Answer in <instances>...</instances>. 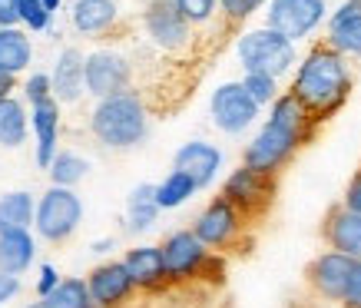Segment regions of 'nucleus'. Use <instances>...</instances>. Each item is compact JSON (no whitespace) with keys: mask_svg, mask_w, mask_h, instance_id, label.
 Returning a JSON list of instances; mask_svg holds the SVG:
<instances>
[{"mask_svg":"<svg viewBox=\"0 0 361 308\" xmlns=\"http://www.w3.org/2000/svg\"><path fill=\"white\" fill-rule=\"evenodd\" d=\"M33 60L30 37L17 27H0V73L17 77L20 70H27Z\"/></svg>","mask_w":361,"mask_h":308,"instance_id":"obj_23","label":"nucleus"},{"mask_svg":"<svg viewBox=\"0 0 361 308\" xmlns=\"http://www.w3.org/2000/svg\"><path fill=\"white\" fill-rule=\"evenodd\" d=\"M23 308H44V302H30V305H23Z\"/></svg>","mask_w":361,"mask_h":308,"instance_id":"obj_43","label":"nucleus"},{"mask_svg":"<svg viewBox=\"0 0 361 308\" xmlns=\"http://www.w3.org/2000/svg\"><path fill=\"white\" fill-rule=\"evenodd\" d=\"M235 54H239V63L245 73H269L275 80L298 63L295 44L285 40L282 33L269 30V27L242 33L239 44H235Z\"/></svg>","mask_w":361,"mask_h":308,"instance_id":"obj_3","label":"nucleus"},{"mask_svg":"<svg viewBox=\"0 0 361 308\" xmlns=\"http://www.w3.org/2000/svg\"><path fill=\"white\" fill-rule=\"evenodd\" d=\"M60 4H63V0H44V7H47V11H50V13H54V11H60Z\"/></svg>","mask_w":361,"mask_h":308,"instance_id":"obj_42","label":"nucleus"},{"mask_svg":"<svg viewBox=\"0 0 361 308\" xmlns=\"http://www.w3.org/2000/svg\"><path fill=\"white\" fill-rule=\"evenodd\" d=\"M173 169L186 173L199 189H206L222 173V149L216 143H206V140H189V143H183L176 149Z\"/></svg>","mask_w":361,"mask_h":308,"instance_id":"obj_15","label":"nucleus"},{"mask_svg":"<svg viewBox=\"0 0 361 308\" xmlns=\"http://www.w3.org/2000/svg\"><path fill=\"white\" fill-rule=\"evenodd\" d=\"M242 87L249 90V97L259 103V106H272L275 99L282 97L279 93V80L269 77V73H245L242 77Z\"/></svg>","mask_w":361,"mask_h":308,"instance_id":"obj_30","label":"nucleus"},{"mask_svg":"<svg viewBox=\"0 0 361 308\" xmlns=\"http://www.w3.org/2000/svg\"><path fill=\"white\" fill-rule=\"evenodd\" d=\"M90 130L106 149H133L149 133V110L136 90H126V93L99 99L90 116Z\"/></svg>","mask_w":361,"mask_h":308,"instance_id":"obj_2","label":"nucleus"},{"mask_svg":"<svg viewBox=\"0 0 361 308\" xmlns=\"http://www.w3.org/2000/svg\"><path fill=\"white\" fill-rule=\"evenodd\" d=\"M113 249H116V239H99V242H93V252H99V255L113 252Z\"/></svg>","mask_w":361,"mask_h":308,"instance_id":"obj_40","label":"nucleus"},{"mask_svg":"<svg viewBox=\"0 0 361 308\" xmlns=\"http://www.w3.org/2000/svg\"><path fill=\"white\" fill-rule=\"evenodd\" d=\"M272 196H275V176H262V173H255L249 166L232 169L226 183H222V199H229L232 206L242 212V219L262 216L272 206Z\"/></svg>","mask_w":361,"mask_h":308,"instance_id":"obj_8","label":"nucleus"},{"mask_svg":"<svg viewBox=\"0 0 361 308\" xmlns=\"http://www.w3.org/2000/svg\"><path fill=\"white\" fill-rule=\"evenodd\" d=\"M322 235H325L331 252H341V255H348V259H355V262H361V212L335 206L325 216Z\"/></svg>","mask_w":361,"mask_h":308,"instance_id":"obj_16","label":"nucleus"},{"mask_svg":"<svg viewBox=\"0 0 361 308\" xmlns=\"http://www.w3.org/2000/svg\"><path fill=\"white\" fill-rule=\"evenodd\" d=\"M242 226H245L242 212L232 206L229 199L216 196L206 209L196 216L192 232L199 235V242L206 245L209 252H222V249H229V245L242 235Z\"/></svg>","mask_w":361,"mask_h":308,"instance_id":"obj_9","label":"nucleus"},{"mask_svg":"<svg viewBox=\"0 0 361 308\" xmlns=\"http://www.w3.org/2000/svg\"><path fill=\"white\" fill-rule=\"evenodd\" d=\"M54 13L44 7V0H20V23H27L30 30H47Z\"/></svg>","mask_w":361,"mask_h":308,"instance_id":"obj_32","label":"nucleus"},{"mask_svg":"<svg viewBox=\"0 0 361 308\" xmlns=\"http://www.w3.org/2000/svg\"><path fill=\"white\" fill-rule=\"evenodd\" d=\"M54 186H63V189H73L80 179L90 173V159H83L80 153H70V149H60L54 159V166L47 169Z\"/></svg>","mask_w":361,"mask_h":308,"instance_id":"obj_29","label":"nucleus"},{"mask_svg":"<svg viewBox=\"0 0 361 308\" xmlns=\"http://www.w3.org/2000/svg\"><path fill=\"white\" fill-rule=\"evenodd\" d=\"M44 308H97L93 295H90L87 278H63L60 285L47 298H40Z\"/></svg>","mask_w":361,"mask_h":308,"instance_id":"obj_27","label":"nucleus"},{"mask_svg":"<svg viewBox=\"0 0 361 308\" xmlns=\"http://www.w3.org/2000/svg\"><path fill=\"white\" fill-rule=\"evenodd\" d=\"M259 103L249 97V90L242 83H222L216 87L212 99H209V116H212V126L229 136H239L259 120Z\"/></svg>","mask_w":361,"mask_h":308,"instance_id":"obj_7","label":"nucleus"},{"mask_svg":"<svg viewBox=\"0 0 361 308\" xmlns=\"http://www.w3.org/2000/svg\"><path fill=\"white\" fill-rule=\"evenodd\" d=\"M20 23V0H0V27Z\"/></svg>","mask_w":361,"mask_h":308,"instance_id":"obj_38","label":"nucleus"},{"mask_svg":"<svg viewBox=\"0 0 361 308\" xmlns=\"http://www.w3.org/2000/svg\"><path fill=\"white\" fill-rule=\"evenodd\" d=\"M173 4L189 23H209L216 17V7H219V0H173Z\"/></svg>","mask_w":361,"mask_h":308,"instance_id":"obj_31","label":"nucleus"},{"mask_svg":"<svg viewBox=\"0 0 361 308\" xmlns=\"http://www.w3.org/2000/svg\"><path fill=\"white\" fill-rule=\"evenodd\" d=\"M123 265L130 269L136 288L156 292V288L169 285V272H166V259L159 245H136V249L123 255Z\"/></svg>","mask_w":361,"mask_h":308,"instance_id":"obj_18","label":"nucleus"},{"mask_svg":"<svg viewBox=\"0 0 361 308\" xmlns=\"http://www.w3.org/2000/svg\"><path fill=\"white\" fill-rule=\"evenodd\" d=\"M146 33H149V40H153L159 50H183L189 44V27L192 23L179 13L173 0H153L149 7H146Z\"/></svg>","mask_w":361,"mask_h":308,"instance_id":"obj_13","label":"nucleus"},{"mask_svg":"<svg viewBox=\"0 0 361 308\" xmlns=\"http://www.w3.org/2000/svg\"><path fill=\"white\" fill-rule=\"evenodd\" d=\"M30 130L37 136V166L50 169L56 159V136H60V103L54 97L30 106Z\"/></svg>","mask_w":361,"mask_h":308,"instance_id":"obj_17","label":"nucleus"},{"mask_svg":"<svg viewBox=\"0 0 361 308\" xmlns=\"http://www.w3.org/2000/svg\"><path fill=\"white\" fill-rule=\"evenodd\" d=\"M329 47L341 56H361V0H345L329 17Z\"/></svg>","mask_w":361,"mask_h":308,"instance_id":"obj_20","label":"nucleus"},{"mask_svg":"<svg viewBox=\"0 0 361 308\" xmlns=\"http://www.w3.org/2000/svg\"><path fill=\"white\" fill-rule=\"evenodd\" d=\"M196 189L199 186L186 176V173L173 169L163 183H156V206H159V209H179L189 196H196Z\"/></svg>","mask_w":361,"mask_h":308,"instance_id":"obj_28","label":"nucleus"},{"mask_svg":"<svg viewBox=\"0 0 361 308\" xmlns=\"http://www.w3.org/2000/svg\"><path fill=\"white\" fill-rule=\"evenodd\" d=\"M329 17V0H269L265 27L282 33L285 40H305L318 23Z\"/></svg>","mask_w":361,"mask_h":308,"instance_id":"obj_6","label":"nucleus"},{"mask_svg":"<svg viewBox=\"0 0 361 308\" xmlns=\"http://www.w3.org/2000/svg\"><path fill=\"white\" fill-rule=\"evenodd\" d=\"M341 308H361V262L355 265V276H351L348 292L341 298Z\"/></svg>","mask_w":361,"mask_h":308,"instance_id":"obj_35","label":"nucleus"},{"mask_svg":"<svg viewBox=\"0 0 361 308\" xmlns=\"http://www.w3.org/2000/svg\"><path fill=\"white\" fill-rule=\"evenodd\" d=\"M269 0H219V7L222 13L229 17L232 23H242V20H249L255 11H262Z\"/></svg>","mask_w":361,"mask_h":308,"instance_id":"obj_33","label":"nucleus"},{"mask_svg":"<svg viewBox=\"0 0 361 308\" xmlns=\"http://www.w3.org/2000/svg\"><path fill=\"white\" fill-rule=\"evenodd\" d=\"M90 295L97 302V308H123L136 292V282H133L130 269L120 262H103L97 265L93 272L87 276Z\"/></svg>","mask_w":361,"mask_h":308,"instance_id":"obj_14","label":"nucleus"},{"mask_svg":"<svg viewBox=\"0 0 361 308\" xmlns=\"http://www.w3.org/2000/svg\"><path fill=\"white\" fill-rule=\"evenodd\" d=\"M341 206L351 212H361V169L351 176L348 189H345V199H341Z\"/></svg>","mask_w":361,"mask_h":308,"instance_id":"obj_36","label":"nucleus"},{"mask_svg":"<svg viewBox=\"0 0 361 308\" xmlns=\"http://www.w3.org/2000/svg\"><path fill=\"white\" fill-rule=\"evenodd\" d=\"M23 97H27V103H30V106H37V103L50 99V97H54V80L47 77V73H33V77L23 83Z\"/></svg>","mask_w":361,"mask_h":308,"instance_id":"obj_34","label":"nucleus"},{"mask_svg":"<svg viewBox=\"0 0 361 308\" xmlns=\"http://www.w3.org/2000/svg\"><path fill=\"white\" fill-rule=\"evenodd\" d=\"M27 143V106L20 99H0V146L17 149Z\"/></svg>","mask_w":361,"mask_h":308,"instance_id":"obj_26","label":"nucleus"},{"mask_svg":"<svg viewBox=\"0 0 361 308\" xmlns=\"http://www.w3.org/2000/svg\"><path fill=\"white\" fill-rule=\"evenodd\" d=\"M17 295H20V278H17V276H4V272H0V305L13 302Z\"/></svg>","mask_w":361,"mask_h":308,"instance_id":"obj_39","label":"nucleus"},{"mask_svg":"<svg viewBox=\"0 0 361 308\" xmlns=\"http://www.w3.org/2000/svg\"><path fill=\"white\" fill-rule=\"evenodd\" d=\"M60 282H63V278L56 276L54 265H44V269H40V282H37V292H40V298L50 295V292H54V288L60 285Z\"/></svg>","mask_w":361,"mask_h":308,"instance_id":"obj_37","label":"nucleus"},{"mask_svg":"<svg viewBox=\"0 0 361 308\" xmlns=\"http://www.w3.org/2000/svg\"><path fill=\"white\" fill-rule=\"evenodd\" d=\"M37 259V239L30 229L0 232V272L20 278Z\"/></svg>","mask_w":361,"mask_h":308,"instance_id":"obj_21","label":"nucleus"},{"mask_svg":"<svg viewBox=\"0 0 361 308\" xmlns=\"http://www.w3.org/2000/svg\"><path fill=\"white\" fill-rule=\"evenodd\" d=\"M54 99L56 103H77L83 97V87H87V60L77 47H66L63 54L56 56L54 73Z\"/></svg>","mask_w":361,"mask_h":308,"instance_id":"obj_19","label":"nucleus"},{"mask_svg":"<svg viewBox=\"0 0 361 308\" xmlns=\"http://www.w3.org/2000/svg\"><path fill=\"white\" fill-rule=\"evenodd\" d=\"M83 222V199L73 189L50 186L37 202V219L33 229L47 242H66Z\"/></svg>","mask_w":361,"mask_h":308,"instance_id":"obj_4","label":"nucleus"},{"mask_svg":"<svg viewBox=\"0 0 361 308\" xmlns=\"http://www.w3.org/2000/svg\"><path fill=\"white\" fill-rule=\"evenodd\" d=\"M355 265H358L355 259H348V255H341V252H331L329 249V252L315 255V259L308 262L305 282L322 302H338L341 305V298H345V292H348L351 276H355Z\"/></svg>","mask_w":361,"mask_h":308,"instance_id":"obj_11","label":"nucleus"},{"mask_svg":"<svg viewBox=\"0 0 361 308\" xmlns=\"http://www.w3.org/2000/svg\"><path fill=\"white\" fill-rule=\"evenodd\" d=\"M13 90V77H7V73H0V99H7Z\"/></svg>","mask_w":361,"mask_h":308,"instance_id":"obj_41","label":"nucleus"},{"mask_svg":"<svg viewBox=\"0 0 361 308\" xmlns=\"http://www.w3.org/2000/svg\"><path fill=\"white\" fill-rule=\"evenodd\" d=\"M130 80L133 66L126 56L113 54V50H97V54L87 56V93H93L97 99L126 93Z\"/></svg>","mask_w":361,"mask_h":308,"instance_id":"obj_12","label":"nucleus"},{"mask_svg":"<svg viewBox=\"0 0 361 308\" xmlns=\"http://www.w3.org/2000/svg\"><path fill=\"white\" fill-rule=\"evenodd\" d=\"M288 93H295L305 103V110L315 116V123L331 120L351 93V70L345 56L329 44L312 47L308 56L298 63Z\"/></svg>","mask_w":361,"mask_h":308,"instance_id":"obj_1","label":"nucleus"},{"mask_svg":"<svg viewBox=\"0 0 361 308\" xmlns=\"http://www.w3.org/2000/svg\"><path fill=\"white\" fill-rule=\"evenodd\" d=\"M37 219V199L23 189L4 192L0 196V232L7 229H30Z\"/></svg>","mask_w":361,"mask_h":308,"instance_id":"obj_25","label":"nucleus"},{"mask_svg":"<svg viewBox=\"0 0 361 308\" xmlns=\"http://www.w3.org/2000/svg\"><path fill=\"white\" fill-rule=\"evenodd\" d=\"M159 249H163L169 282H196V278H202V269H206L209 255H212L199 242V235L192 229H179L173 235H166Z\"/></svg>","mask_w":361,"mask_h":308,"instance_id":"obj_10","label":"nucleus"},{"mask_svg":"<svg viewBox=\"0 0 361 308\" xmlns=\"http://www.w3.org/2000/svg\"><path fill=\"white\" fill-rule=\"evenodd\" d=\"M116 11H120V7H116L113 0H77L70 17H73V27L90 37V33L110 30L113 23H116Z\"/></svg>","mask_w":361,"mask_h":308,"instance_id":"obj_24","label":"nucleus"},{"mask_svg":"<svg viewBox=\"0 0 361 308\" xmlns=\"http://www.w3.org/2000/svg\"><path fill=\"white\" fill-rule=\"evenodd\" d=\"M298 146H305V140H302L298 133L285 130V126H279V123H272V120H265V126L255 133L252 143L245 146L242 166H249V169L262 173V176H279L282 166H288V159L298 153Z\"/></svg>","mask_w":361,"mask_h":308,"instance_id":"obj_5","label":"nucleus"},{"mask_svg":"<svg viewBox=\"0 0 361 308\" xmlns=\"http://www.w3.org/2000/svg\"><path fill=\"white\" fill-rule=\"evenodd\" d=\"M159 206H156V183H140V186L130 192L126 199V229L133 235H142L149 232L159 219Z\"/></svg>","mask_w":361,"mask_h":308,"instance_id":"obj_22","label":"nucleus"}]
</instances>
